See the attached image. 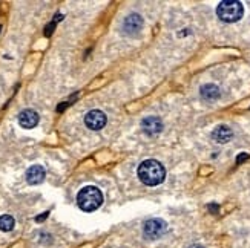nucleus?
Instances as JSON below:
<instances>
[{"label": "nucleus", "instance_id": "obj_1", "mask_svg": "<svg viewBox=\"0 0 250 248\" xmlns=\"http://www.w3.org/2000/svg\"><path fill=\"white\" fill-rule=\"evenodd\" d=\"M165 176H166L165 167L155 159H146L138 167V178L146 186L150 187L158 186L165 181Z\"/></svg>", "mask_w": 250, "mask_h": 248}, {"label": "nucleus", "instance_id": "obj_2", "mask_svg": "<svg viewBox=\"0 0 250 248\" xmlns=\"http://www.w3.org/2000/svg\"><path fill=\"white\" fill-rule=\"evenodd\" d=\"M77 204L83 211H94L103 204V195L100 189L94 186L83 187L77 195Z\"/></svg>", "mask_w": 250, "mask_h": 248}, {"label": "nucleus", "instance_id": "obj_3", "mask_svg": "<svg viewBox=\"0 0 250 248\" xmlns=\"http://www.w3.org/2000/svg\"><path fill=\"white\" fill-rule=\"evenodd\" d=\"M244 14V6L241 2H236V0H224L220 2L216 6V16H218L226 23H233L238 21Z\"/></svg>", "mask_w": 250, "mask_h": 248}, {"label": "nucleus", "instance_id": "obj_4", "mask_svg": "<svg viewBox=\"0 0 250 248\" xmlns=\"http://www.w3.org/2000/svg\"><path fill=\"white\" fill-rule=\"evenodd\" d=\"M167 231V222L163 221L160 218L155 219H149L145 222V227H143V233L147 239H160L161 236H165V233Z\"/></svg>", "mask_w": 250, "mask_h": 248}, {"label": "nucleus", "instance_id": "obj_5", "mask_svg": "<svg viewBox=\"0 0 250 248\" xmlns=\"http://www.w3.org/2000/svg\"><path fill=\"white\" fill-rule=\"evenodd\" d=\"M106 115L99 111V109H94V111H89L84 116V124L88 126L91 131H100L106 126Z\"/></svg>", "mask_w": 250, "mask_h": 248}, {"label": "nucleus", "instance_id": "obj_6", "mask_svg": "<svg viewBox=\"0 0 250 248\" xmlns=\"http://www.w3.org/2000/svg\"><path fill=\"white\" fill-rule=\"evenodd\" d=\"M143 26V19H141L138 14H130L123 21V31L129 36H134L141 29Z\"/></svg>", "mask_w": 250, "mask_h": 248}, {"label": "nucleus", "instance_id": "obj_7", "mask_svg": "<svg viewBox=\"0 0 250 248\" xmlns=\"http://www.w3.org/2000/svg\"><path fill=\"white\" fill-rule=\"evenodd\" d=\"M19 124L23 129H32L39 124V114L32 109L21 111L19 115Z\"/></svg>", "mask_w": 250, "mask_h": 248}, {"label": "nucleus", "instance_id": "obj_8", "mask_svg": "<svg viewBox=\"0 0 250 248\" xmlns=\"http://www.w3.org/2000/svg\"><path fill=\"white\" fill-rule=\"evenodd\" d=\"M45 175H46V172L42 166H39V164L31 166L26 170V181L31 186H37V184H42V182L45 181Z\"/></svg>", "mask_w": 250, "mask_h": 248}, {"label": "nucleus", "instance_id": "obj_9", "mask_svg": "<svg viewBox=\"0 0 250 248\" xmlns=\"http://www.w3.org/2000/svg\"><path fill=\"white\" fill-rule=\"evenodd\" d=\"M232 136H233V131L229 126H218V127H215L212 132V139L218 144L229 143Z\"/></svg>", "mask_w": 250, "mask_h": 248}, {"label": "nucleus", "instance_id": "obj_10", "mask_svg": "<svg viewBox=\"0 0 250 248\" xmlns=\"http://www.w3.org/2000/svg\"><path fill=\"white\" fill-rule=\"evenodd\" d=\"M141 127H143V131L147 135H155V134L163 131V123H161L160 118L147 116V118H145L143 121H141Z\"/></svg>", "mask_w": 250, "mask_h": 248}, {"label": "nucleus", "instance_id": "obj_11", "mask_svg": "<svg viewBox=\"0 0 250 248\" xmlns=\"http://www.w3.org/2000/svg\"><path fill=\"white\" fill-rule=\"evenodd\" d=\"M200 94H201V98L206 100V101H215V100H218L220 98V88L216 84H204L201 86V89H200Z\"/></svg>", "mask_w": 250, "mask_h": 248}, {"label": "nucleus", "instance_id": "obj_12", "mask_svg": "<svg viewBox=\"0 0 250 248\" xmlns=\"http://www.w3.org/2000/svg\"><path fill=\"white\" fill-rule=\"evenodd\" d=\"M14 225H16V221L13 216H9V214L0 216V230L2 231H11L14 229Z\"/></svg>", "mask_w": 250, "mask_h": 248}, {"label": "nucleus", "instance_id": "obj_13", "mask_svg": "<svg viewBox=\"0 0 250 248\" xmlns=\"http://www.w3.org/2000/svg\"><path fill=\"white\" fill-rule=\"evenodd\" d=\"M247 159H249V155H247V153L238 155V158H236V164H241V163H244V161H247Z\"/></svg>", "mask_w": 250, "mask_h": 248}, {"label": "nucleus", "instance_id": "obj_14", "mask_svg": "<svg viewBox=\"0 0 250 248\" xmlns=\"http://www.w3.org/2000/svg\"><path fill=\"white\" fill-rule=\"evenodd\" d=\"M46 218H48V211H46L45 214H42V216H37V218H36V221H37V222H40V221L46 219Z\"/></svg>", "mask_w": 250, "mask_h": 248}, {"label": "nucleus", "instance_id": "obj_15", "mask_svg": "<svg viewBox=\"0 0 250 248\" xmlns=\"http://www.w3.org/2000/svg\"><path fill=\"white\" fill-rule=\"evenodd\" d=\"M209 209L213 211V213H216V211H218V206H215V204H210V206H209Z\"/></svg>", "mask_w": 250, "mask_h": 248}, {"label": "nucleus", "instance_id": "obj_16", "mask_svg": "<svg viewBox=\"0 0 250 248\" xmlns=\"http://www.w3.org/2000/svg\"><path fill=\"white\" fill-rule=\"evenodd\" d=\"M189 248H204L203 245H192V247H189Z\"/></svg>", "mask_w": 250, "mask_h": 248}]
</instances>
